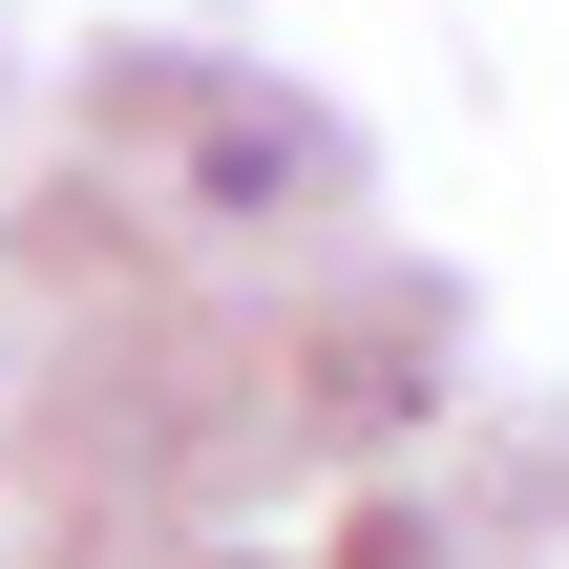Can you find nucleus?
<instances>
[{
  "label": "nucleus",
  "mask_w": 569,
  "mask_h": 569,
  "mask_svg": "<svg viewBox=\"0 0 569 569\" xmlns=\"http://www.w3.org/2000/svg\"><path fill=\"white\" fill-rule=\"evenodd\" d=\"M338 190H359V148L317 106H253V84L190 106V211H338Z\"/></svg>",
  "instance_id": "f257e3e1"
}]
</instances>
